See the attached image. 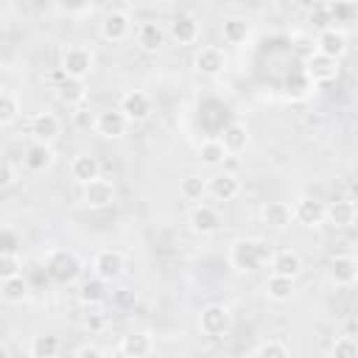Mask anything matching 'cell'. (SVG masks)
Instances as JSON below:
<instances>
[{
    "mask_svg": "<svg viewBox=\"0 0 358 358\" xmlns=\"http://www.w3.org/2000/svg\"><path fill=\"white\" fill-rule=\"evenodd\" d=\"M271 249L260 238H238L229 246V266L235 271H255L263 263H268Z\"/></svg>",
    "mask_w": 358,
    "mask_h": 358,
    "instance_id": "cell-1",
    "label": "cell"
},
{
    "mask_svg": "<svg viewBox=\"0 0 358 358\" xmlns=\"http://www.w3.org/2000/svg\"><path fill=\"white\" fill-rule=\"evenodd\" d=\"M45 274L59 285H70L81 274V257L76 252H70V249H59L56 246V249H50L45 255Z\"/></svg>",
    "mask_w": 358,
    "mask_h": 358,
    "instance_id": "cell-2",
    "label": "cell"
},
{
    "mask_svg": "<svg viewBox=\"0 0 358 358\" xmlns=\"http://www.w3.org/2000/svg\"><path fill=\"white\" fill-rule=\"evenodd\" d=\"M199 330L207 338H224L232 330V310L227 305H218V302L204 305L199 313Z\"/></svg>",
    "mask_w": 358,
    "mask_h": 358,
    "instance_id": "cell-3",
    "label": "cell"
},
{
    "mask_svg": "<svg viewBox=\"0 0 358 358\" xmlns=\"http://www.w3.org/2000/svg\"><path fill=\"white\" fill-rule=\"evenodd\" d=\"M115 199H117V187L103 176H95L81 185V201L92 210H106L115 204Z\"/></svg>",
    "mask_w": 358,
    "mask_h": 358,
    "instance_id": "cell-4",
    "label": "cell"
},
{
    "mask_svg": "<svg viewBox=\"0 0 358 358\" xmlns=\"http://www.w3.org/2000/svg\"><path fill=\"white\" fill-rule=\"evenodd\" d=\"M95 67V56L90 48L84 45H70L62 56V73L64 76H73V78H87Z\"/></svg>",
    "mask_w": 358,
    "mask_h": 358,
    "instance_id": "cell-5",
    "label": "cell"
},
{
    "mask_svg": "<svg viewBox=\"0 0 358 358\" xmlns=\"http://www.w3.org/2000/svg\"><path fill=\"white\" fill-rule=\"evenodd\" d=\"M193 70L204 78H218L227 70V53L218 45H204L193 56Z\"/></svg>",
    "mask_w": 358,
    "mask_h": 358,
    "instance_id": "cell-6",
    "label": "cell"
},
{
    "mask_svg": "<svg viewBox=\"0 0 358 358\" xmlns=\"http://www.w3.org/2000/svg\"><path fill=\"white\" fill-rule=\"evenodd\" d=\"M123 271H126V257H123V252H117V249H101V252L92 257V274L101 277L103 282L120 280Z\"/></svg>",
    "mask_w": 358,
    "mask_h": 358,
    "instance_id": "cell-7",
    "label": "cell"
},
{
    "mask_svg": "<svg viewBox=\"0 0 358 358\" xmlns=\"http://www.w3.org/2000/svg\"><path fill=\"white\" fill-rule=\"evenodd\" d=\"M117 109L129 117V123H145L151 117V112H154V101L143 90H129V92H123Z\"/></svg>",
    "mask_w": 358,
    "mask_h": 358,
    "instance_id": "cell-8",
    "label": "cell"
},
{
    "mask_svg": "<svg viewBox=\"0 0 358 358\" xmlns=\"http://www.w3.org/2000/svg\"><path fill=\"white\" fill-rule=\"evenodd\" d=\"M302 76H305L310 84H327V81H333V78L338 76V62L330 59V56H324V53H319V50H313V53L305 59Z\"/></svg>",
    "mask_w": 358,
    "mask_h": 358,
    "instance_id": "cell-9",
    "label": "cell"
},
{
    "mask_svg": "<svg viewBox=\"0 0 358 358\" xmlns=\"http://www.w3.org/2000/svg\"><path fill=\"white\" fill-rule=\"evenodd\" d=\"M187 227L196 232V235H213L221 229V213L213 207V204H193L190 215H187Z\"/></svg>",
    "mask_w": 358,
    "mask_h": 358,
    "instance_id": "cell-10",
    "label": "cell"
},
{
    "mask_svg": "<svg viewBox=\"0 0 358 358\" xmlns=\"http://www.w3.org/2000/svg\"><path fill=\"white\" fill-rule=\"evenodd\" d=\"M98 31H101V36L106 42H126L131 36V17L126 11H109L101 20Z\"/></svg>",
    "mask_w": 358,
    "mask_h": 358,
    "instance_id": "cell-11",
    "label": "cell"
},
{
    "mask_svg": "<svg viewBox=\"0 0 358 358\" xmlns=\"http://www.w3.org/2000/svg\"><path fill=\"white\" fill-rule=\"evenodd\" d=\"M95 131L106 140H123L129 131V117L120 109H106L95 117Z\"/></svg>",
    "mask_w": 358,
    "mask_h": 358,
    "instance_id": "cell-12",
    "label": "cell"
},
{
    "mask_svg": "<svg viewBox=\"0 0 358 358\" xmlns=\"http://www.w3.org/2000/svg\"><path fill=\"white\" fill-rule=\"evenodd\" d=\"M53 162H56V154H53L50 143L34 140V143L22 151V165H25L31 173H45V171L53 168Z\"/></svg>",
    "mask_w": 358,
    "mask_h": 358,
    "instance_id": "cell-13",
    "label": "cell"
},
{
    "mask_svg": "<svg viewBox=\"0 0 358 358\" xmlns=\"http://www.w3.org/2000/svg\"><path fill=\"white\" fill-rule=\"evenodd\" d=\"M168 36H171L176 45H193V42H199V36H201V22H199L193 14H176V17L171 20Z\"/></svg>",
    "mask_w": 358,
    "mask_h": 358,
    "instance_id": "cell-14",
    "label": "cell"
},
{
    "mask_svg": "<svg viewBox=\"0 0 358 358\" xmlns=\"http://www.w3.org/2000/svg\"><path fill=\"white\" fill-rule=\"evenodd\" d=\"M165 39H168V31H165L159 22H154V20L140 22L137 31H134V42H137V48L145 50V53H157V50H162Z\"/></svg>",
    "mask_w": 358,
    "mask_h": 358,
    "instance_id": "cell-15",
    "label": "cell"
},
{
    "mask_svg": "<svg viewBox=\"0 0 358 358\" xmlns=\"http://www.w3.org/2000/svg\"><path fill=\"white\" fill-rule=\"evenodd\" d=\"M291 218L299 224V227H319L324 221V204L319 199H310V196H302L294 201L291 207Z\"/></svg>",
    "mask_w": 358,
    "mask_h": 358,
    "instance_id": "cell-16",
    "label": "cell"
},
{
    "mask_svg": "<svg viewBox=\"0 0 358 358\" xmlns=\"http://www.w3.org/2000/svg\"><path fill=\"white\" fill-rule=\"evenodd\" d=\"M207 193L215 199V201H232L238 193H241V179L229 171H218L207 179Z\"/></svg>",
    "mask_w": 358,
    "mask_h": 358,
    "instance_id": "cell-17",
    "label": "cell"
},
{
    "mask_svg": "<svg viewBox=\"0 0 358 358\" xmlns=\"http://www.w3.org/2000/svg\"><path fill=\"white\" fill-rule=\"evenodd\" d=\"M56 98H59V103H64L70 109L81 106L87 101V84H84V78H73V76H64L62 73V81L56 84Z\"/></svg>",
    "mask_w": 358,
    "mask_h": 358,
    "instance_id": "cell-18",
    "label": "cell"
},
{
    "mask_svg": "<svg viewBox=\"0 0 358 358\" xmlns=\"http://www.w3.org/2000/svg\"><path fill=\"white\" fill-rule=\"evenodd\" d=\"M327 274H330V280H333L336 285L350 288V285H355V280H358V260H355L352 255H336V257L330 260Z\"/></svg>",
    "mask_w": 358,
    "mask_h": 358,
    "instance_id": "cell-19",
    "label": "cell"
},
{
    "mask_svg": "<svg viewBox=\"0 0 358 358\" xmlns=\"http://www.w3.org/2000/svg\"><path fill=\"white\" fill-rule=\"evenodd\" d=\"M316 50L338 62V59L347 53V34H344L341 28H333V25L324 28V31H319V36H316Z\"/></svg>",
    "mask_w": 358,
    "mask_h": 358,
    "instance_id": "cell-20",
    "label": "cell"
},
{
    "mask_svg": "<svg viewBox=\"0 0 358 358\" xmlns=\"http://www.w3.org/2000/svg\"><path fill=\"white\" fill-rule=\"evenodd\" d=\"M268 263H271V274L291 277V280H296V277L302 274V255H299V252H294V249H280V252H271Z\"/></svg>",
    "mask_w": 358,
    "mask_h": 358,
    "instance_id": "cell-21",
    "label": "cell"
},
{
    "mask_svg": "<svg viewBox=\"0 0 358 358\" xmlns=\"http://www.w3.org/2000/svg\"><path fill=\"white\" fill-rule=\"evenodd\" d=\"M62 131V120L53 112H36L31 117V137L39 143H53Z\"/></svg>",
    "mask_w": 358,
    "mask_h": 358,
    "instance_id": "cell-22",
    "label": "cell"
},
{
    "mask_svg": "<svg viewBox=\"0 0 358 358\" xmlns=\"http://www.w3.org/2000/svg\"><path fill=\"white\" fill-rule=\"evenodd\" d=\"M355 215H358V210H355V201L352 199H336V201H330L324 207V221H330L338 229L352 227L355 224Z\"/></svg>",
    "mask_w": 358,
    "mask_h": 358,
    "instance_id": "cell-23",
    "label": "cell"
},
{
    "mask_svg": "<svg viewBox=\"0 0 358 358\" xmlns=\"http://www.w3.org/2000/svg\"><path fill=\"white\" fill-rule=\"evenodd\" d=\"M117 352L126 355V358H145V355L154 352V338L148 333H129V336L120 338Z\"/></svg>",
    "mask_w": 358,
    "mask_h": 358,
    "instance_id": "cell-24",
    "label": "cell"
},
{
    "mask_svg": "<svg viewBox=\"0 0 358 358\" xmlns=\"http://www.w3.org/2000/svg\"><path fill=\"white\" fill-rule=\"evenodd\" d=\"M260 218H263V224L266 227H271V229H285V227H291V204H285V201H268V204H263V210H260Z\"/></svg>",
    "mask_w": 358,
    "mask_h": 358,
    "instance_id": "cell-25",
    "label": "cell"
},
{
    "mask_svg": "<svg viewBox=\"0 0 358 358\" xmlns=\"http://www.w3.org/2000/svg\"><path fill=\"white\" fill-rule=\"evenodd\" d=\"M70 176H73L78 185H84V182H90V179H95V176H101V162H98V157H92V154H78V157H73V162H70Z\"/></svg>",
    "mask_w": 358,
    "mask_h": 358,
    "instance_id": "cell-26",
    "label": "cell"
},
{
    "mask_svg": "<svg viewBox=\"0 0 358 358\" xmlns=\"http://www.w3.org/2000/svg\"><path fill=\"white\" fill-rule=\"evenodd\" d=\"M221 143H224V148H227L229 154L246 151V145H249V131H246V126H243V123H229V126H224Z\"/></svg>",
    "mask_w": 358,
    "mask_h": 358,
    "instance_id": "cell-27",
    "label": "cell"
},
{
    "mask_svg": "<svg viewBox=\"0 0 358 358\" xmlns=\"http://www.w3.org/2000/svg\"><path fill=\"white\" fill-rule=\"evenodd\" d=\"M28 282L22 280V274H17V277H8V280H3L0 282V296H3V302H8V305H22L25 299H28Z\"/></svg>",
    "mask_w": 358,
    "mask_h": 358,
    "instance_id": "cell-28",
    "label": "cell"
},
{
    "mask_svg": "<svg viewBox=\"0 0 358 358\" xmlns=\"http://www.w3.org/2000/svg\"><path fill=\"white\" fill-rule=\"evenodd\" d=\"M221 36L227 45H243L249 39V22L243 17H227L221 25Z\"/></svg>",
    "mask_w": 358,
    "mask_h": 358,
    "instance_id": "cell-29",
    "label": "cell"
},
{
    "mask_svg": "<svg viewBox=\"0 0 358 358\" xmlns=\"http://www.w3.org/2000/svg\"><path fill=\"white\" fill-rule=\"evenodd\" d=\"M227 157H229V151L224 148L221 140H204L201 148H199V159H201V165H207V168H221Z\"/></svg>",
    "mask_w": 358,
    "mask_h": 358,
    "instance_id": "cell-30",
    "label": "cell"
},
{
    "mask_svg": "<svg viewBox=\"0 0 358 358\" xmlns=\"http://www.w3.org/2000/svg\"><path fill=\"white\" fill-rule=\"evenodd\" d=\"M266 296L271 302H288L294 296V280L291 277H280V274H271L266 280Z\"/></svg>",
    "mask_w": 358,
    "mask_h": 358,
    "instance_id": "cell-31",
    "label": "cell"
},
{
    "mask_svg": "<svg viewBox=\"0 0 358 358\" xmlns=\"http://www.w3.org/2000/svg\"><path fill=\"white\" fill-rule=\"evenodd\" d=\"M179 196H182L185 201H201V199L207 196V179L199 176V173L185 176V179L179 182Z\"/></svg>",
    "mask_w": 358,
    "mask_h": 358,
    "instance_id": "cell-32",
    "label": "cell"
},
{
    "mask_svg": "<svg viewBox=\"0 0 358 358\" xmlns=\"http://www.w3.org/2000/svg\"><path fill=\"white\" fill-rule=\"evenodd\" d=\"M78 299H81V305H103L106 302V282L101 277H92V280L81 282Z\"/></svg>",
    "mask_w": 358,
    "mask_h": 358,
    "instance_id": "cell-33",
    "label": "cell"
},
{
    "mask_svg": "<svg viewBox=\"0 0 358 358\" xmlns=\"http://www.w3.org/2000/svg\"><path fill=\"white\" fill-rule=\"evenodd\" d=\"M59 350H62L59 336H34V341H31V347H28V352H31L34 358H56Z\"/></svg>",
    "mask_w": 358,
    "mask_h": 358,
    "instance_id": "cell-34",
    "label": "cell"
},
{
    "mask_svg": "<svg viewBox=\"0 0 358 358\" xmlns=\"http://www.w3.org/2000/svg\"><path fill=\"white\" fill-rule=\"evenodd\" d=\"M327 11H330V22L333 28H350L355 22V3H327Z\"/></svg>",
    "mask_w": 358,
    "mask_h": 358,
    "instance_id": "cell-35",
    "label": "cell"
},
{
    "mask_svg": "<svg viewBox=\"0 0 358 358\" xmlns=\"http://www.w3.org/2000/svg\"><path fill=\"white\" fill-rule=\"evenodd\" d=\"M249 355H255V358H288V355H291V347L282 344L280 338H266V341H260Z\"/></svg>",
    "mask_w": 358,
    "mask_h": 358,
    "instance_id": "cell-36",
    "label": "cell"
},
{
    "mask_svg": "<svg viewBox=\"0 0 358 358\" xmlns=\"http://www.w3.org/2000/svg\"><path fill=\"white\" fill-rule=\"evenodd\" d=\"M22 274V260L14 249H0V282L8 280V277H17Z\"/></svg>",
    "mask_w": 358,
    "mask_h": 358,
    "instance_id": "cell-37",
    "label": "cell"
},
{
    "mask_svg": "<svg viewBox=\"0 0 358 358\" xmlns=\"http://www.w3.org/2000/svg\"><path fill=\"white\" fill-rule=\"evenodd\" d=\"M17 115H20V101H17V95L8 92V90H0V126L14 123Z\"/></svg>",
    "mask_w": 358,
    "mask_h": 358,
    "instance_id": "cell-38",
    "label": "cell"
},
{
    "mask_svg": "<svg viewBox=\"0 0 358 358\" xmlns=\"http://www.w3.org/2000/svg\"><path fill=\"white\" fill-rule=\"evenodd\" d=\"M84 308H87V313L81 316L84 330H90V333H101V330L106 327V313L101 310V305H84Z\"/></svg>",
    "mask_w": 358,
    "mask_h": 358,
    "instance_id": "cell-39",
    "label": "cell"
},
{
    "mask_svg": "<svg viewBox=\"0 0 358 358\" xmlns=\"http://www.w3.org/2000/svg\"><path fill=\"white\" fill-rule=\"evenodd\" d=\"M330 355L333 358H355L358 355V341L352 336H338L330 347Z\"/></svg>",
    "mask_w": 358,
    "mask_h": 358,
    "instance_id": "cell-40",
    "label": "cell"
},
{
    "mask_svg": "<svg viewBox=\"0 0 358 358\" xmlns=\"http://www.w3.org/2000/svg\"><path fill=\"white\" fill-rule=\"evenodd\" d=\"M95 117H98V115H92L90 109L76 106V112H73V126L81 129V131H95Z\"/></svg>",
    "mask_w": 358,
    "mask_h": 358,
    "instance_id": "cell-41",
    "label": "cell"
},
{
    "mask_svg": "<svg viewBox=\"0 0 358 358\" xmlns=\"http://www.w3.org/2000/svg\"><path fill=\"white\" fill-rule=\"evenodd\" d=\"M310 25H313V28H319V31H324V28H330V25H333V22H330L327 3H322V6H316V8L310 11Z\"/></svg>",
    "mask_w": 358,
    "mask_h": 358,
    "instance_id": "cell-42",
    "label": "cell"
},
{
    "mask_svg": "<svg viewBox=\"0 0 358 358\" xmlns=\"http://www.w3.org/2000/svg\"><path fill=\"white\" fill-rule=\"evenodd\" d=\"M14 179H17L14 165H11V162H6V159H0V190L11 187V185H14Z\"/></svg>",
    "mask_w": 358,
    "mask_h": 358,
    "instance_id": "cell-43",
    "label": "cell"
},
{
    "mask_svg": "<svg viewBox=\"0 0 358 358\" xmlns=\"http://www.w3.org/2000/svg\"><path fill=\"white\" fill-rule=\"evenodd\" d=\"M112 305H117V308H131V305H134V291H131V288L112 291Z\"/></svg>",
    "mask_w": 358,
    "mask_h": 358,
    "instance_id": "cell-44",
    "label": "cell"
},
{
    "mask_svg": "<svg viewBox=\"0 0 358 358\" xmlns=\"http://www.w3.org/2000/svg\"><path fill=\"white\" fill-rule=\"evenodd\" d=\"M73 355H78V358H101V355H103V350H101V347H95V344H81V347H76V350H73Z\"/></svg>",
    "mask_w": 358,
    "mask_h": 358,
    "instance_id": "cell-45",
    "label": "cell"
},
{
    "mask_svg": "<svg viewBox=\"0 0 358 358\" xmlns=\"http://www.w3.org/2000/svg\"><path fill=\"white\" fill-rule=\"evenodd\" d=\"M0 355H8V347L6 344H0Z\"/></svg>",
    "mask_w": 358,
    "mask_h": 358,
    "instance_id": "cell-46",
    "label": "cell"
},
{
    "mask_svg": "<svg viewBox=\"0 0 358 358\" xmlns=\"http://www.w3.org/2000/svg\"><path fill=\"white\" fill-rule=\"evenodd\" d=\"M327 3H355V0H327Z\"/></svg>",
    "mask_w": 358,
    "mask_h": 358,
    "instance_id": "cell-47",
    "label": "cell"
}]
</instances>
